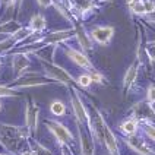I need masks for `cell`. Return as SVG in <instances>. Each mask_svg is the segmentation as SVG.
I'll return each mask as SVG.
<instances>
[{
  "label": "cell",
  "mask_w": 155,
  "mask_h": 155,
  "mask_svg": "<svg viewBox=\"0 0 155 155\" xmlns=\"http://www.w3.org/2000/svg\"><path fill=\"white\" fill-rule=\"evenodd\" d=\"M76 124V123H75ZM76 132L78 138H79V149H81V155H95V145L94 138L91 135V132L85 127H81L76 124Z\"/></svg>",
  "instance_id": "obj_14"
},
{
  "label": "cell",
  "mask_w": 155,
  "mask_h": 155,
  "mask_svg": "<svg viewBox=\"0 0 155 155\" xmlns=\"http://www.w3.org/2000/svg\"><path fill=\"white\" fill-rule=\"evenodd\" d=\"M86 73L91 76V79H92V84H97V85H101V86L108 84L107 78L104 76V75L98 69H95V68H94V69H91V70H88Z\"/></svg>",
  "instance_id": "obj_22"
},
{
  "label": "cell",
  "mask_w": 155,
  "mask_h": 155,
  "mask_svg": "<svg viewBox=\"0 0 155 155\" xmlns=\"http://www.w3.org/2000/svg\"><path fill=\"white\" fill-rule=\"evenodd\" d=\"M28 26L32 29L34 35L43 34V32H45V29H47V19H45V16H44L43 13H35V15L31 16L29 22H28Z\"/></svg>",
  "instance_id": "obj_18"
},
{
  "label": "cell",
  "mask_w": 155,
  "mask_h": 155,
  "mask_svg": "<svg viewBox=\"0 0 155 155\" xmlns=\"http://www.w3.org/2000/svg\"><path fill=\"white\" fill-rule=\"evenodd\" d=\"M35 2L41 9H48L53 6V0H35Z\"/></svg>",
  "instance_id": "obj_28"
},
{
  "label": "cell",
  "mask_w": 155,
  "mask_h": 155,
  "mask_svg": "<svg viewBox=\"0 0 155 155\" xmlns=\"http://www.w3.org/2000/svg\"><path fill=\"white\" fill-rule=\"evenodd\" d=\"M59 47H61L64 50V53H66V56L76 64L78 68H81V69L84 70V72H88V70L95 68L94 64H92V61H91V59L88 57V54H85V53L81 51V50H76L73 45H70L69 41L60 44Z\"/></svg>",
  "instance_id": "obj_9"
},
{
  "label": "cell",
  "mask_w": 155,
  "mask_h": 155,
  "mask_svg": "<svg viewBox=\"0 0 155 155\" xmlns=\"http://www.w3.org/2000/svg\"><path fill=\"white\" fill-rule=\"evenodd\" d=\"M44 124H45L47 130L54 136L56 142L59 143V147L60 145H69V147L73 148V145H75V136L63 123H60L57 120H53V119H45Z\"/></svg>",
  "instance_id": "obj_6"
},
{
  "label": "cell",
  "mask_w": 155,
  "mask_h": 155,
  "mask_svg": "<svg viewBox=\"0 0 155 155\" xmlns=\"http://www.w3.org/2000/svg\"><path fill=\"white\" fill-rule=\"evenodd\" d=\"M60 155H75V152L69 145H60Z\"/></svg>",
  "instance_id": "obj_29"
},
{
  "label": "cell",
  "mask_w": 155,
  "mask_h": 155,
  "mask_svg": "<svg viewBox=\"0 0 155 155\" xmlns=\"http://www.w3.org/2000/svg\"><path fill=\"white\" fill-rule=\"evenodd\" d=\"M18 155H35V152L32 151V148H26V149H24L22 152H19Z\"/></svg>",
  "instance_id": "obj_30"
},
{
  "label": "cell",
  "mask_w": 155,
  "mask_h": 155,
  "mask_svg": "<svg viewBox=\"0 0 155 155\" xmlns=\"http://www.w3.org/2000/svg\"><path fill=\"white\" fill-rule=\"evenodd\" d=\"M103 147L107 149L108 155H120V149H119V139L114 135L110 126H107L104 130L103 136Z\"/></svg>",
  "instance_id": "obj_16"
},
{
  "label": "cell",
  "mask_w": 155,
  "mask_h": 155,
  "mask_svg": "<svg viewBox=\"0 0 155 155\" xmlns=\"http://www.w3.org/2000/svg\"><path fill=\"white\" fill-rule=\"evenodd\" d=\"M0 66H2V57H0Z\"/></svg>",
  "instance_id": "obj_33"
},
{
  "label": "cell",
  "mask_w": 155,
  "mask_h": 155,
  "mask_svg": "<svg viewBox=\"0 0 155 155\" xmlns=\"http://www.w3.org/2000/svg\"><path fill=\"white\" fill-rule=\"evenodd\" d=\"M66 89H68V97H69L75 123L79 124L81 127L89 130V114H88V105H85L84 101V95L81 94L76 85H68Z\"/></svg>",
  "instance_id": "obj_2"
},
{
  "label": "cell",
  "mask_w": 155,
  "mask_h": 155,
  "mask_svg": "<svg viewBox=\"0 0 155 155\" xmlns=\"http://www.w3.org/2000/svg\"><path fill=\"white\" fill-rule=\"evenodd\" d=\"M50 113L56 117H63L68 114V108H66V104L63 103L61 100H53L50 103Z\"/></svg>",
  "instance_id": "obj_20"
},
{
  "label": "cell",
  "mask_w": 155,
  "mask_h": 155,
  "mask_svg": "<svg viewBox=\"0 0 155 155\" xmlns=\"http://www.w3.org/2000/svg\"><path fill=\"white\" fill-rule=\"evenodd\" d=\"M0 155H6V154H2V152H0Z\"/></svg>",
  "instance_id": "obj_35"
},
{
  "label": "cell",
  "mask_w": 155,
  "mask_h": 155,
  "mask_svg": "<svg viewBox=\"0 0 155 155\" xmlns=\"http://www.w3.org/2000/svg\"><path fill=\"white\" fill-rule=\"evenodd\" d=\"M72 28H73V32H75L73 40H76V43L79 44L81 51H84L85 54L94 51L95 44H94V41L91 40V37H89V32H88V29H86L85 24L75 19V22H73Z\"/></svg>",
  "instance_id": "obj_10"
},
{
  "label": "cell",
  "mask_w": 155,
  "mask_h": 155,
  "mask_svg": "<svg viewBox=\"0 0 155 155\" xmlns=\"http://www.w3.org/2000/svg\"><path fill=\"white\" fill-rule=\"evenodd\" d=\"M29 37H34V32L29 26H21L19 29H16L13 34L6 35L2 41H0V57H5L6 54L10 51H13L22 41L28 40Z\"/></svg>",
  "instance_id": "obj_5"
},
{
  "label": "cell",
  "mask_w": 155,
  "mask_h": 155,
  "mask_svg": "<svg viewBox=\"0 0 155 155\" xmlns=\"http://www.w3.org/2000/svg\"><path fill=\"white\" fill-rule=\"evenodd\" d=\"M145 92H147V94H145V101L154 105L155 97H154V84H152V82H151V84L148 85V88L145 89Z\"/></svg>",
  "instance_id": "obj_27"
},
{
  "label": "cell",
  "mask_w": 155,
  "mask_h": 155,
  "mask_svg": "<svg viewBox=\"0 0 155 155\" xmlns=\"http://www.w3.org/2000/svg\"><path fill=\"white\" fill-rule=\"evenodd\" d=\"M0 110H2V103H0Z\"/></svg>",
  "instance_id": "obj_34"
},
{
  "label": "cell",
  "mask_w": 155,
  "mask_h": 155,
  "mask_svg": "<svg viewBox=\"0 0 155 155\" xmlns=\"http://www.w3.org/2000/svg\"><path fill=\"white\" fill-rule=\"evenodd\" d=\"M138 2H139V0H126V5H127V9H129V12L132 10V8H133V6H135V5H136Z\"/></svg>",
  "instance_id": "obj_31"
},
{
  "label": "cell",
  "mask_w": 155,
  "mask_h": 155,
  "mask_svg": "<svg viewBox=\"0 0 155 155\" xmlns=\"http://www.w3.org/2000/svg\"><path fill=\"white\" fill-rule=\"evenodd\" d=\"M31 57L25 51H15L12 54V72H13V81L24 76L26 72L29 70L31 66Z\"/></svg>",
  "instance_id": "obj_13"
},
{
  "label": "cell",
  "mask_w": 155,
  "mask_h": 155,
  "mask_svg": "<svg viewBox=\"0 0 155 155\" xmlns=\"http://www.w3.org/2000/svg\"><path fill=\"white\" fill-rule=\"evenodd\" d=\"M139 133L147 138L149 142L154 143V139H155V132H154V123H139Z\"/></svg>",
  "instance_id": "obj_21"
},
{
  "label": "cell",
  "mask_w": 155,
  "mask_h": 155,
  "mask_svg": "<svg viewBox=\"0 0 155 155\" xmlns=\"http://www.w3.org/2000/svg\"><path fill=\"white\" fill-rule=\"evenodd\" d=\"M117 130L120 132L123 136H132L139 133V121L135 120L133 117H127L117 126Z\"/></svg>",
  "instance_id": "obj_17"
},
{
  "label": "cell",
  "mask_w": 155,
  "mask_h": 155,
  "mask_svg": "<svg viewBox=\"0 0 155 155\" xmlns=\"http://www.w3.org/2000/svg\"><path fill=\"white\" fill-rule=\"evenodd\" d=\"M21 26H22V25H21L19 19H10V21L0 22V34L10 35V34H13L16 29H19Z\"/></svg>",
  "instance_id": "obj_19"
},
{
  "label": "cell",
  "mask_w": 155,
  "mask_h": 155,
  "mask_svg": "<svg viewBox=\"0 0 155 155\" xmlns=\"http://www.w3.org/2000/svg\"><path fill=\"white\" fill-rule=\"evenodd\" d=\"M75 84H76L78 88L86 89V88H89V86L92 85V79H91V76L86 72H82L78 78H75Z\"/></svg>",
  "instance_id": "obj_24"
},
{
  "label": "cell",
  "mask_w": 155,
  "mask_h": 155,
  "mask_svg": "<svg viewBox=\"0 0 155 155\" xmlns=\"http://www.w3.org/2000/svg\"><path fill=\"white\" fill-rule=\"evenodd\" d=\"M22 6H24V0H12V13L15 19H19V15L22 12Z\"/></svg>",
  "instance_id": "obj_26"
},
{
  "label": "cell",
  "mask_w": 155,
  "mask_h": 155,
  "mask_svg": "<svg viewBox=\"0 0 155 155\" xmlns=\"http://www.w3.org/2000/svg\"><path fill=\"white\" fill-rule=\"evenodd\" d=\"M29 136L24 124H10L0 121V147L9 155H18L26 148H31Z\"/></svg>",
  "instance_id": "obj_1"
},
{
  "label": "cell",
  "mask_w": 155,
  "mask_h": 155,
  "mask_svg": "<svg viewBox=\"0 0 155 155\" xmlns=\"http://www.w3.org/2000/svg\"><path fill=\"white\" fill-rule=\"evenodd\" d=\"M97 3H114L116 0H95Z\"/></svg>",
  "instance_id": "obj_32"
},
{
  "label": "cell",
  "mask_w": 155,
  "mask_h": 155,
  "mask_svg": "<svg viewBox=\"0 0 155 155\" xmlns=\"http://www.w3.org/2000/svg\"><path fill=\"white\" fill-rule=\"evenodd\" d=\"M40 113L41 108L38 107V104L35 103L34 98H29L25 104V123H24V127L29 139L37 136L38 124H40Z\"/></svg>",
  "instance_id": "obj_7"
},
{
  "label": "cell",
  "mask_w": 155,
  "mask_h": 155,
  "mask_svg": "<svg viewBox=\"0 0 155 155\" xmlns=\"http://www.w3.org/2000/svg\"><path fill=\"white\" fill-rule=\"evenodd\" d=\"M154 105L152 104L147 103L145 100L143 101H138L135 103L132 107H130V116L129 117H133L135 120H138L139 123H154Z\"/></svg>",
  "instance_id": "obj_11"
},
{
  "label": "cell",
  "mask_w": 155,
  "mask_h": 155,
  "mask_svg": "<svg viewBox=\"0 0 155 155\" xmlns=\"http://www.w3.org/2000/svg\"><path fill=\"white\" fill-rule=\"evenodd\" d=\"M139 70H140V64L138 60H135L127 68L124 76H123V84H121V89H123L124 95H129L130 92H133V86H135L136 79L139 76Z\"/></svg>",
  "instance_id": "obj_15"
},
{
  "label": "cell",
  "mask_w": 155,
  "mask_h": 155,
  "mask_svg": "<svg viewBox=\"0 0 155 155\" xmlns=\"http://www.w3.org/2000/svg\"><path fill=\"white\" fill-rule=\"evenodd\" d=\"M120 139L130 151H133L136 154L154 155V145H152V142H148V139L143 138L140 133L132 135V136H120Z\"/></svg>",
  "instance_id": "obj_8"
},
{
  "label": "cell",
  "mask_w": 155,
  "mask_h": 155,
  "mask_svg": "<svg viewBox=\"0 0 155 155\" xmlns=\"http://www.w3.org/2000/svg\"><path fill=\"white\" fill-rule=\"evenodd\" d=\"M12 97H18L16 91H13L8 85H0V98H12Z\"/></svg>",
  "instance_id": "obj_25"
},
{
  "label": "cell",
  "mask_w": 155,
  "mask_h": 155,
  "mask_svg": "<svg viewBox=\"0 0 155 155\" xmlns=\"http://www.w3.org/2000/svg\"><path fill=\"white\" fill-rule=\"evenodd\" d=\"M88 32H89V37L94 41V44L105 47L111 43L116 29L111 25H95L91 29H88Z\"/></svg>",
  "instance_id": "obj_12"
},
{
  "label": "cell",
  "mask_w": 155,
  "mask_h": 155,
  "mask_svg": "<svg viewBox=\"0 0 155 155\" xmlns=\"http://www.w3.org/2000/svg\"><path fill=\"white\" fill-rule=\"evenodd\" d=\"M34 56H35V59L38 60V63H40L43 73L47 78L53 79V81H54V82H57L59 85H64V86L76 85V84H75V78L72 76V75H70L64 68L59 66L54 60L44 59V57H41L40 54H34Z\"/></svg>",
  "instance_id": "obj_3"
},
{
  "label": "cell",
  "mask_w": 155,
  "mask_h": 155,
  "mask_svg": "<svg viewBox=\"0 0 155 155\" xmlns=\"http://www.w3.org/2000/svg\"><path fill=\"white\" fill-rule=\"evenodd\" d=\"M29 143H31V148H32V151L35 152V155H53L51 151H50L48 148H45L43 143H40L35 138L31 139Z\"/></svg>",
  "instance_id": "obj_23"
},
{
  "label": "cell",
  "mask_w": 155,
  "mask_h": 155,
  "mask_svg": "<svg viewBox=\"0 0 155 155\" xmlns=\"http://www.w3.org/2000/svg\"><path fill=\"white\" fill-rule=\"evenodd\" d=\"M53 84H57L54 82L53 79L47 78L44 73L40 72H26L24 76H21L16 81H12L8 86H10L13 91H21V89H26V88H37V86H47V85H53Z\"/></svg>",
  "instance_id": "obj_4"
}]
</instances>
